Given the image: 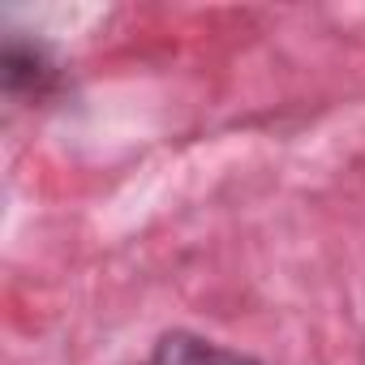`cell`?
Here are the masks:
<instances>
[{
  "label": "cell",
  "instance_id": "1",
  "mask_svg": "<svg viewBox=\"0 0 365 365\" xmlns=\"http://www.w3.org/2000/svg\"><path fill=\"white\" fill-rule=\"evenodd\" d=\"M150 365H258L254 356H241V352H228L211 339H198V335H163L150 352Z\"/></svg>",
  "mask_w": 365,
  "mask_h": 365
}]
</instances>
